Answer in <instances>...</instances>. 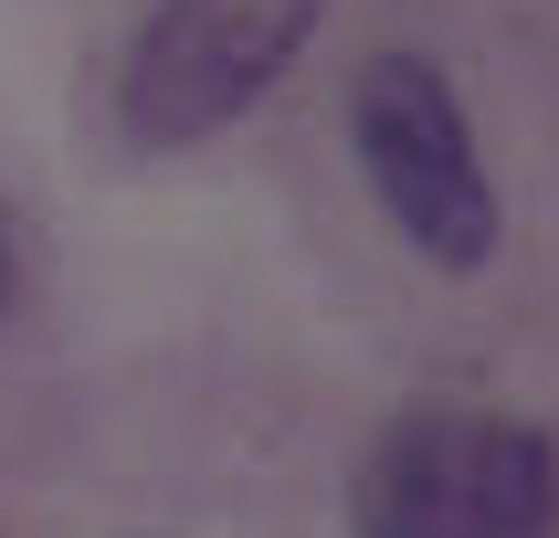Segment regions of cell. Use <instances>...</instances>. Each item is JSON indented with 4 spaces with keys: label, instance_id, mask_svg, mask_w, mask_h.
<instances>
[{
    "label": "cell",
    "instance_id": "1",
    "mask_svg": "<svg viewBox=\"0 0 559 538\" xmlns=\"http://www.w3.org/2000/svg\"><path fill=\"white\" fill-rule=\"evenodd\" d=\"M359 538H559V454L538 422L486 402L391 411L348 475Z\"/></svg>",
    "mask_w": 559,
    "mask_h": 538
},
{
    "label": "cell",
    "instance_id": "3",
    "mask_svg": "<svg viewBox=\"0 0 559 538\" xmlns=\"http://www.w3.org/2000/svg\"><path fill=\"white\" fill-rule=\"evenodd\" d=\"M328 0H158L117 63V138L127 148H201L285 85V63L317 43Z\"/></svg>",
    "mask_w": 559,
    "mask_h": 538
},
{
    "label": "cell",
    "instance_id": "2",
    "mask_svg": "<svg viewBox=\"0 0 559 538\" xmlns=\"http://www.w3.org/2000/svg\"><path fill=\"white\" fill-rule=\"evenodd\" d=\"M348 148H359L370 201L423 264L475 275L497 253V180H486L465 95L433 53H370L348 74Z\"/></svg>",
    "mask_w": 559,
    "mask_h": 538
},
{
    "label": "cell",
    "instance_id": "4",
    "mask_svg": "<svg viewBox=\"0 0 559 538\" xmlns=\"http://www.w3.org/2000/svg\"><path fill=\"white\" fill-rule=\"evenodd\" d=\"M11 296H22V243H11V212H0V316H11Z\"/></svg>",
    "mask_w": 559,
    "mask_h": 538
}]
</instances>
